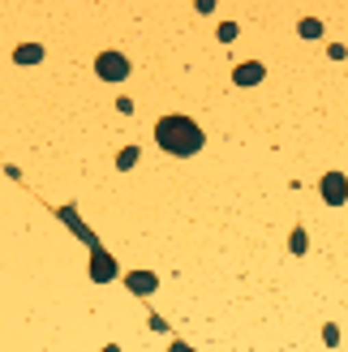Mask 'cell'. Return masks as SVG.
I'll use <instances>...</instances> for the list:
<instances>
[{
    "mask_svg": "<svg viewBox=\"0 0 348 352\" xmlns=\"http://www.w3.org/2000/svg\"><path fill=\"white\" fill-rule=\"evenodd\" d=\"M262 77H266V69L258 65V60H245V65L232 69V82H236V86H258Z\"/></svg>",
    "mask_w": 348,
    "mask_h": 352,
    "instance_id": "5",
    "label": "cell"
},
{
    "mask_svg": "<svg viewBox=\"0 0 348 352\" xmlns=\"http://www.w3.org/2000/svg\"><path fill=\"white\" fill-rule=\"evenodd\" d=\"M90 279H95V284H108V279H116V262H112V253L95 249V258H90Z\"/></svg>",
    "mask_w": 348,
    "mask_h": 352,
    "instance_id": "4",
    "label": "cell"
},
{
    "mask_svg": "<svg viewBox=\"0 0 348 352\" xmlns=\"http://www.w3.org/2000/svg\"><path fill=\"white\" fill-rule=\"evenodd\" d=\"M103 352H121V348H116V344H108V348H103Z\"/></svg>",
    "mask_w": 348,
    "mask_h": 352,
    "instance_id": "13",
    "label": "cell"
},
{
    "mask_svg": "<svg viewBox=\"0 0 348 352\" xmlns=\"http://www.w3.org/2000/svg\"><path fill=\"white\" fill-rule=\"evenodd\" d=\"M95 73H99L103 82H125V77H129V60H125L121 52H99V60H95Z\"/></svg>",
    "mask_w": 348,
    "mask_h": 352,
    "instance_id": "2",
    "label": "cell"
},
{
    "mask_svg": "<svg viewBox=\"0 0 348 352\" xmlns=\"http://www.w3.org/2000/svg\"><path fill=\"white\" fill-rule=\"evenodd\" d=\"M319 194L327 206H344L348 202V176L344 172H327L323 181H319Z\"/></svg>",
    "mask_w": 348,
    "mask_h": 352,
    "instance_id": "3",
    "label": "cell"
},
{
    "mask_svg": "<svg viewBox=\"0 0 348 352\" xmlns=\"http://www.w3.org/2000/svg\"><path fill=\"white\" fill-rule=\"evenodd\" d=\"M168 352H194V348H189V344H172Z\"/></svg>",
    "mask_w": 348,
    "mask_h": 352,
    "instance_id": "12",
    "label": "cell"
},
{
    "mask_svg": "<svg viewBox=\"0 0 348 352\" xmlns=\"http://www.w3.org/2000/svg\"><path fill=\"white\" fill-rule=\"evenodd\" d=\"M125 284H129V292L151 297L155 288H160V275H151V271H134V275H125Z\"/></svg>",
    "mask_w": 348,
    "mask_h": 352,
    "instance_id": "6",
    "label": "cell"
},
{
    "mask_svg": "<svg viewBox=\"0 0 348 352\" xmlns=\"http://www.w3.org/2000/svg\"><path fill=\"white\" fill-rule=\"evenodd\" d=\"M297 35H301V39H319L323 35V22L319 18H306L301 26H297Z\"/></svg>",
    "mask_w": 348,
    "mask_h": 352,
    "instance_id": "8",
    "label": "cell"
},
{
    "mask_svg": "<svg viewBox=\"0 0 348 352\" xmlns=\"http://www.w3.org/2000/svg\"><path fill=\"white\" fill-rule=\"evenodd\" d=\"M13 60H18V65H39V60H43V47L39 43H22L18 52H13Z\"/></svg>",
    "mask_w": 348,
    "mask_h": 352,
    "instance_id": "7",
    "label": "cell"
},
{
    "mask_svg": "<svg viewBox=\"0 0 348 352\" xmlns=\"http://www.w3.org/2000/svg\"><path fill=\"white\" fill-rule=\"evenodd\" d=\"M155 142H160L168 155H198L207 134H202L189 116H164L160 125H155Z\"/></svg>",
    "mask_w": 348,
    "mask_h": 352,
    "instance_id": "1",
    "label": "cell"
},
{
    "mask_svg": "<svg viewBox=\"0 0 348 352\" xmlns=\"http://www.w3.org/2000/svg\"><path fill=\"white\" fill-rule=\"evenodd\" d=\"M138 159H142V155H138V147H125V151L116 155V168H125V172H129V168L138 164Z\"/></svg>",
    "mask_w": 348,
    "mask_h": 352,
    "instance_id": "9",
    "label": "cell"
},
{
    "mask_svg": "<svg viewBox=\"0 0 348 352\" xmlns=\"http://www.w3.org/2000/svg\"><path fill=\"white\" fill-rule=\"evenodd\" d=\"M293 253H306V232H301V228L293 232Z\"/></svg>",
    "mask_w": 348,
    "mask_h": 352,
    "instance_id": "11",
    "label": "cell"
},
{
    "mask_svg": "<svg viewBox=\"0 0 348 352\" xmlns=\"http://www.w3.org/2000/svg\"><path fill=\"white\" fill-rule=\"evenodd\" d=\"M232 39H236V26L224 22V26H219V43H232Z\"/></svg>",
    "mask_w": 348,
    "mask_h": 352,
    "instance_id": "10",
    "label": "cell"
}]
</instances>
